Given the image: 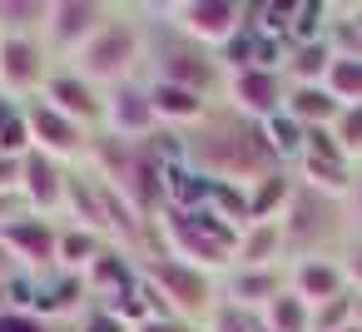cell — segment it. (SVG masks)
Wrapping results in <instances>:
<instances>
[{"instance_id":"obj_10","label":"cell","mask_w":362,"mask_h":332,"mask_svg":"<svg viewBox=\"0 0 362 332\" xmlns=\"http://www.w3.org/2000/svg\"><path fill=\"white\" fill-rule=\"evenodd\" d=\"M223 100L238 119L248 124H263L273 114H283V100H288V80L278 70H238L223 80Z\"/></svg>"},{"instance_id":"obj_8","label":"cell","mask_w":362,"mask_h":332,"mask_svg":"<svg viewBox=\"0 0 362 332\" xmlns=\"http://www.w3.org/2000/svg\"><path fill=\"white\" fill-rule=\"evenodd\" d=\"M100 134L124 139V144H149L159 134V114H154L149 85L129 80V85L105 90V124H100Z\"/></svg>"},{"instance_id":"obj_23","label":"cell","mask_w":362,"mask_h":332,"mask_svg":"<svg viewBox=\"0 0 362 332\" xmlns=\"http://www.w3.org/2000/svg\"><path fill=\"white\" fill-rule=\"evenodd\" d=\"M332 45L327 40H313V45H288V65H283V80L288 85H322L327 70H332Z\"/></svg>"},{"instance_id":"obj_3","label":"cell","mask_w":362,"mask_h":332,"mask_svg":"<svg viewBox=\"0 0 362 332\" xmlns=\"http://www.w3.org/2000/svg\"><path fill=\"white\" fill-rule=\"evenodd\" d=\"M139 278L169 302L174 317H184V322H194V327H204V322L214 317V307H218V283H214L209 273H199V268H189V263L159 253V248H149V253L139 258Z\"/></svg>"},{"instance_id":"obj_1","label":"cell","mask_w":362,"mask_h":332,"mask_svg":"<svg viewBox=\"0 0 362 332\" xmlns=\"http://www.w3.org/2000/svg\"><path fill=\"white\" fill-rule=\"evenodd\" d=\"M154 233H159V253H169V258H179V263H189V268H199V273H209V278H223L228 268H233V248H238V228L233 223H223L214 208H199V213H174V208H164L159 218H154Z\"/></svg>"},{"instance_id":"obj_37","label":"cell","mask_w":362,"mask_h":332,"mask_svg":"<svg viewBox=\"0 0 362 332\" xmlns=\"http://www.w3.org/2000/svg\"><path fill=\"white\" fill-rule=\"evenodd\" d=\"M347 208H352V218L362 223V164H357V179H352V194H347Z\"/></svg>"},{"instance_id":"obj_36","label":"cell","mask_w":362,"mask_h":332,"mask_svg":"<svg viewBox=\"0 0 362 332\" xmlns=\"http://www.w3.org/2000/svg\"><path fill=\"white\" fill-rule=\"evenodd\" d=\"M21 273H25V268H21V263H16V253H11V248H6V243H0V287H11V283H16V278H21Z\"/></svg>"},{"instance_id":"obj_14","label":"cell","mask_w":362,"mask_h":332,"mask_svg":"<svg viewBox=\"0 0 362 332\" xmlns=\"http://www.w3.org/2000/svg\"><path fill=\"white\" fill-rule=\"evenodd\" d=\"M65 184H70V164L30 149L25 154V174H21V203L40 218H60L65 213Z\"/></svg>"},{"instance_id":"obj_35","label":"cell","mask_w":362,"mask_h":332,"mask_svg":"<svg viewBox=\"0 0 362 332\" xmlns=\"http://www.w3.org/2000/svg\"><path fill=\"white\" fill-rule=\"evenodd\" d=\"M80 332H129V327H124L119 317H110L105 307H95V312L85 317V327H80Z\"/></svg>"},{"instance_id":"obj_21","label":"cell","mask_w":362,"mask_h":332,"mask_svg":"<svg viewBox=\"0 0 362 332\" xmlns=\"http://www.w3.org/2000/svg\"><path fill=\"white\" fill-rule=\"evenodd\" d=\"M293 194H298V174H288V169H273V174L253 179V184H248V208H253V223H278V218L288 213Z\"/></svg>"},{"instance_id":"obj_11","label":"cell","mask_w":362,"mask_h":332,"mask_svg":"<svg viewBox=\"0 0 362 332\" xmlns=\"http://www.w3.org/2000/svg\"><path fill=\"white\" fill-rule=\"evenodd\" d=\"M0 243L16 253V263H21L25 273H45V268H55V258H60V223L25 208V213H16L11 223H0Z\"/></svg>"},{"instance_id":"obj_17","label":"cell","mask_w":362,"mask_h":332,"mask_svg":"<svg viewBox=\"0 0 362 332\" xmlns=\"http://www.w3.org/2000/svg\"><path fill=\"white\" fill-rule=\"evenodd\" d=\"M139 287V258L134 253H124V248H105L100 258H95V268L85 273V292H95L100 302H115L119 292H134Z\"/></svg>"},{"instance_id":"obj_18","label":"cell","mask_w":362,"mask_h":332,"mask_svg":"<svg viewBox=\"0 0 362 332\" xmlns=\"http://www.w3.org/2000/svg\"><path fill=\"white\" fill-rule=\"evenodd\" d=\"M149 100H154L159 124H169V129H189V124H204L214 114L204 95H194L184 85H169V80H149Z\"/></svg>"},{"instance_id":"obj_40","label":"cell","mask_w":362,"mask_h":332,"mask_svg":"<svg viewBox=\"0 0 362 332\" xmlns=\"http://www.w3.org/2000/svg\"><path fill=\"white\" fill-rule=\"evenodd\" d=\"M0 312H11V287H0Z\"/></svg>"},{"instance_id":"obj_31","label":"cell","mask_w":362,"mask_h":332,"mask_svg":"<svg viewBox=\"0 0 362 332\" xmlns=\"http://www.w3.org/2000/svg\"><path fill=\"white\" fill-rule=\"evenodd\" d=\"M0 332H55V322H45V317H35V312L11 307V312H0Z\"/></svg>"},{"instance_id":"obj_15","label":"cell","mask_w":362,"mask_h":332,"mask_svg":"<svg viewBox=\"0 0 362 332\" xmlns=\"http://www.w3.org/2000/svg\"><path fill=\"white\" fill-rule=\"evenodd\" d=\"M154 80L184 85V90H194V95H204V100H214V95L223 90V70H218V60H214L209 50L189 45L184 35H179V45H174V50H164V55H159V75H154Z\"/></svg>"},{"instance_id":"obj_26","label":"cell","mask_w":362,"mask_h":332,"mask_svg":"<svg viewBox=\"0 0 362 332\" xmlns=\"http://www.w3.org/2000/svg\"><path fill=\"white\" fill-rule=\"evenodd\" d=\"M263 327H268V332H313V307H308L293 287H283V292L268 302Z\"/></svg>"},{"instance_id":"obj_27","label":"cell","mask_w":362,"mask_h":332,"mask_svg":"<svg viewBox=\"0 0 362 332\" xmlns=\"http://www.w3.org/2000/svg\"><path fill=\"white\" fill-rule=\"evenodd\" d=\"M327 95L347 109V105H362V55H337L332 70H327Z\"/></svg>"},{"instance_id":"obj_25","label":"cell","mask_w":362,"mask_h":332,"mask_svg":"<svg viewBox=\"0 0 362 332\" xmlns=\"http://www.w3.org/2000/svg\"><path fill=\"white\" fill-rule=\"evenodd\" d=\"M50 20V0H0V35H40Z\"/></svg>"},{"instance_id":"obj_13","label":"cell","mask_w":362,"mask_h":332,"mask_svg":"<svg viewBox=\"0 0 362 332\" xmlns=\"http://www.w3.org/2000/svg\"><path fill=\"white\" fill-rule=\"evenodd\" d=\"M35 100H45L50 109L70 114V119L85 124V129H100V124H105V90H95V85H90L85 75H75L70 65H55V75L45 80V90H40Z\"/></svg>"},{"instance_id":"obj_33","label":"cell","mask_w":362,"mask_h":332,"mask_svg":"<svg viewBox=\"0 0 362 332\" xmlns=\"http://www.w3.org/2000/svg\"><path fill=\"white\" fill-rule=\"evenodd\" d=\"M21 174H25V159L0 154V194H21Z\"/></svg>"},{"instance_id":"obj_41","label":"cell","mask_w":362,"mask_h":332,"mask_svg":"<svg viewBox=\"0 0 362 332\" xmlns=\"http://www.w3.org/2000/svg\"><path fill=\"white\" fill-rule=\"evenodd\" d=\"M337 332H362V327H357V322H347V327H337Z\"/></svg>"},{"instance_id":"obj_38","label":"cell","mask_w":362,"mask_h":332,"mask_svg":"<svg viewBox=\"0 0 362 332\" xmlns=\"http://www.w3.org/2000/svg\"><path fill=\"white\" fill-rule=\"evenodd\" d=\"M352 322L362 327V287H352Z\"/></svg>"},{"instance_id":"obj_5","label":"cell","mask_w":362,"mask_h":332,"mask_svg":"<svg viewBox=\"0 0 362 332\" xmlns=\"http://www.w3.org/2000/svg\"><path fill=\"white\" fill-rule=\"evenodd\" d=\"M164 16H169V30L199 50H223L248 25V6H238V0H179Z\"/></svg>"},{"instance_id":"obj_19","label":"cell","mask_w":362,"mask_h":332,"mask_svg":"<svg viewBox=\"0 0 362 332\" xmlns=\"http://www.w3.org/2000/svg\"><path fill=\"white\" fill-rule=\"evenodd\" d=\"M233 268H288L283 223H248L233 248Z\"/></svg>"},{"instance_id":"obj_30","label":"cell","mask_w":362,"mask_h":332,"mask_svg":"<svg viewBox=\"0 0 362 332\" xmlns=\"http://www.w3.org/2000/svg\"><path fill=\"white\" fill-rule=\"evenodd\" d=\"M352 322V292L347 297H332V302H322V307H313V332H337V327H347Z\"/></svg>"},{"instance_id":"obj_9","label":"cell","mask_w":362,"mask_h":332,"mask_svg":"<svg viewBox=\"0 0 362 332\" xmlns=\"http://www.w3.org/2000/svg\"><path fill=\"white\" fill-rule=\"evenodd\" d=\"M25 119H30V139H35L40 154H50V159H60V164L90 159V149H95V129L75 124L70 114L50 109L45 100H30V105H25Z\"/></svg>"},{"instance_id":"obj_4","label":"cell","mask_w":362,"mask_h":332,"mask_svg":"<svg viewBox=\"0 0 362 332\" xmlns=\"http://www.w3.org/2000/svg\"><path fill=\"white\" fill-rule=\"evenodd\" d=\"M337 218H342L337 198H322V194H313V189L298 184L288 213L278 218L283 223V243H288V263L293 258H313V253H332V243L342 238Z\"/></svg>"},{"instance_id":"obj_7","label":"cell","mask_w":362,"mask_h":332,"mask_svg":"<svg viewBox=\"0 0 362 332\" xmlns=\"http://www.w3.org/2000/svg\"><path fill=\"white\" fill-rule=\"evenodd\" d=\"M50 75H55V60L40 35H0V95L30 105Z\"/></svg>"},{"instance_id":"obj_12","label":"cell","mask_w":362,"mask_h":332,"mask_svg":"<svg viewBox=\"0 0 362 332\" xmlns=\"http://www.w3.org/2000/svg\"><path fill=\"white\" fill-rule=\"evenodd\" d=\"M288 287L308 302V307H322L332 297H347L352 292V278L342 268V253H313V258H293L288 268Z\"/></svg>"},{"instance_id":"obj_34","label":"cell","mask_w":362,"mask_h":332,"mask_svg":"<svg viewBox=\"0 0 362 332\" xmlns=\"http://www.w3.org/2000/svg\"><path fill=\"white\" fill-rule=\"evenodd\" d=\"M134 332H204V327H194V322H184V317H149V322H139Z\"/></svg>"},{"instance_id":"obj_20","label":"cell","mask_w":362,"mask_h":332,"mask_svg":"<svg viewBox=\"0 0 362 332\" xmlns=\"http://www.w3.org/2000/svg\"><path fill=\"white\" fill-rule=\"evenodd\" d=\"M283 114H288L298 129H332L337 114H342V105L327 95V85H288Z\"/></svg>"},{"instance_id":"obj_24","label":"cell","mask_w":362,"mask_h":332,"mask_svg":"<svg viewBox=\"0 0 362 332\" xmlns=\"http://www.w3.org/2000/svg\"><path fill=\"white\" fill-rule=\"evenodd\" d=\"M327 30H332V6H322V0H293V16H288V45L327 40Z\"/></svg>"},{"instance_id":"obj_28","label":"cell","mask_w":362,"mask_h":332,"mask_svg":"<svg viewBox=\"0 0 362 332\" xmlns=\"http://www.w3.org/2000/svg\"><path fill=\"white\" fill-rule=\"evenodd\" d=\"M332 139H337V149H342L352 164H362V105H347V109L337 114Z\"/></svg>"},{"instance_id":"obj_16","label":"cell","mask_w":362,"mask_h":332,"mask_svg":"<svg viewBox=\"0 0 362 332\" xmlns=\"http://www.w3.org/2000/svg\"><path fill=\"white\" fill-rule=\"evenodd\" d=\"M288 287V273L283 268H228L223 283H218V302L248 312V317H263L268 302Z\"/></svg>"},{"instance_id":"obj_6","label":"cell","mask_w":362,"mask_h":332,"mask_svg":"<svg viewBox=\"0 0 362 332\" xmlns=\"http://www.w3.org/2000/svg\"><path fill=\"white\" fill-rule=\"evenodd\" d=\"M110 20H115V11L100 6V0H50V20L40 30V40H45V50H50L55 65L60 60L70 65Z\"/></svg>"},{"instance_id":"obj_22","label":"cell","mask_w":362,"mask_h":332,"mask_svg":"<svg viewBox=\"0 0 362 332\" xmlns=\"http://www.w3.org/2000/svg\"><path fill=\"white\" fill-rule=\"evenodd\" d=\"M105 248H110V238H105V233L80 228V223H65V228H60V258H55V268H65V273L85 278Z\"/></svg>"},{"instance_id":"obj_29","label":"cell","mask_w":362,"mask_h":332,"mask_svg":"<svg viewBox=\"0 0 362 332\" xmlns=\"http://www.w3.org/2000/svg\"><path fill=\"white\" fill-rule=\"evenodd\" d=\"M30 149H35V139H30V119H25V109H21V114H11L6 124H0V154L25 159Z\"/></svg>"},{"instance_id":"obj_2","label":"cell","mask_w":362,"mask_h":332,"mask_svg":"<svg viewBox=\"0 0 362 332\" xmlns=\"http://www.w3.org/2000/svg\"><path fill=\"white\" fill-rule=\"evenodd\" d=\"M139 60H144V25L115 11V20L70 60V70L85 75L95 90H115V85H129L134 80Z\"/></svg>"},{"instance_id":"obj_39","label":"cell","mask_w":362,"mask_h":332,"mask_svg":"<svg viewBox=\"0 0 362 332\" xmlns=\"http://www.w3.org/2000/svg\"><path fill=\"white\" fill-rule=\"evenodd\" d=\"M347 20H352V25H357V35H362V6H352V11H347Z\"/></svg>"},{"instance_id":"obj_32","label":"cell","mask_w":362,"mask_h":332,"mask_svg":"<svg viewBox=\"0 0 362 332\" xmlns=\"http://www.w3.org/2000/svg\"><path fill=\"white\" fill-rule=\"evenodd\" d=\"M342 268H347L352 287H362V233H352V238L342 243Z\"/></svg>"}]
</instances>
